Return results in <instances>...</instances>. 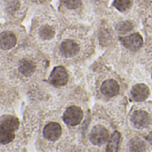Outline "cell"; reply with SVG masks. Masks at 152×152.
<instances>
[{
    "mask_svg": "<svg viewBox=\"0 0 152 152\" xmlns=\"http://www.w3.org/2000/svg\"><path fill=\"white\" fill-rule=\"evenodd\" d=\"M83 117V110L76 106L69 107L64 114V121L69 126H75L79 124Z\"/></svg>",
    "mask_w": 152,
    "mask_h": 152,
    "instance_id": "1",
    "label": "cell"
},
{
    "mask_svg": "<svg viewBox=\"0 0 152 152\" xmlns=\"http://www.w3.org/2000/svg\"><path fill=\"white\" fill-rule=\"evenodd\" d=\"M67 82H68V73L64 69V67L57 66L54 68V70L52 71L49 76V83L56 87H61L65 85Z\"/></svg>",
    "mask_w": 152,
    "mask_h": 152,
    "instance_id": "2",
    "label": "cell"
},
{
    "mask_svg": "<svg viewBox=\"0 0 152 152\" xmlns=\"http://www.w3.org/2000/svg\"><path fill=\"white\" fill-rule=\"evenodd\" d=\"M90 139L94 145H102L109 139L108 131L101 125H97L91 130Z\"/></svg>",
    "mask_w": 152,
    "mask_h": 152,
    "instance_id": "3",
    "label": "cell"
},
{
    "mask_svg": "<svg viewBox=\"0 0 152 152\" xmlns=\"http://www.w3.org/2000/svg\"><path fill=\"white\" fill-rule=\"evenodd\" d=\"M121 41L126 48L132 51L139 50L143 45V39L139 33H133L129 36L124 37L121 39Z\"/></svg>",
    "mask_w": 152,
    "mask_h": 152,
    "instance_id": "4",
    "label": "cell"
},
{
    "mask_svg": "<svg viewBox=\"0 0 152 152\" xmlns=\"http://www.w3.org/2000/svg\"><path fill=\"white\" fill-rule=\"evenodd\" d=\"M61 133H62V129L60 124L54 122L48 124L43 130L44 137L51 141H55L58 140V138L61 136Z\"/></svg>",
    "mask_w": 152,
    "mask_h": 152,
    "instance_id": "5",
    "label": "cell"
},
{
    "mask_svg": "<svg viewBox=\"0 0 152 152\" xmlns=\"http://www.w3.org/2000/svg\"><path fill=\"white\" fill-rule=\"evenodd\" d=\"M131 121L133 124V125L136 126L137 128H144L147 127L150 123V117L147 112L142 110H138L132 115Z\"/></svg>",
    "mask_w": 152,
    "mask_h": 152,
    "instance_id": "6",
    "label": "cell"
},
{
    "mask_svg": "<svg viewBox=\"0 0 152 152\" xmlns=\"http://www.w3.org/2000/svg\"><path fill=\"white\" fill-rule=\"evenodd\" d=\"M149 95V89L145 84H136L131 90V97L135 101H144Z\"/></svg>",
    "mask_w": 152,
    "mask_h": 152,
    "instance_id": "7",
    "label": "cell"
},
{
    "mask_svg": "<svg viewBox=\"0 0 152 152\" xmlns=\"http://www.w3.org/2000/svg\"><path fill=\"white\" fill-rule=\"evenodd\" d=\"M119 84L117 83V82H115V80H107L105 81L100 88L101 93L107 97V98H112L115 97V95H117L119 93Z\"/></svg>",
    "mask_w": 152,
    "mask_h": 152,
    "instance_id": "8",
    "label": "cell"
},
{
    "mask_svg": "<svg viewBox=\"0 0 152 152\" xmlns=\"http://www.w3.org/2000/svg\"><path fill=\"white\" fill-rule=\"evenodd\" d=\"M16 37L11 31H4L0 33V48L8 50L13 48L16 44Z\"/></svg>",
    "mask_w": 152,
    "mask_h": 152,
    "instance_id": "9",
    "label": "cell"
},
{
    "mask_svg": "<svg viewBox=\"0 0 152 152\" xmlns=\"http://www.w3.org/2000/svg\"><path fill=\"white\" fill-rule=\"evenodd\" d=\"M60 50L65 57H72L79 52L80 47L73 40L66 39L61 44Z\"/></svg>",
    "mask_w": 152,
    "mask_h": 152,
    "instance_id": "10",
    "label": "cell"
},
{
    "mask_svg": "<svg viewBox=\"0 0 152 152\" xmlns=\"http://www.w3.org/2000/svg\"><path fill=\"white\" fill-rule=\"evenodd\" d=\"M35 64L29 59H23L19 63V71L24 76H31L35 72Z\"/></svg>",
    "mask_w": 152,
    "mask_h": 152,
    "instance_id": "11",
    "label": "cell"
},
{
    "mask_svg": "<svg viewBox=\"0 0 152 152\" xmlns=\"http://www.w3.org/2000/svg\"><path fill=\"white\" fill-rule=\"evenodd\" d=\"M15 131L4 125H0V144H8L15 140Z\"/></svg>",
    "mask_w": 152,
    "mask_h": 152,
    "instance_id": "12",
    "label": "cell"
},
{
    "mask_svg": "<svg viewBox=\"0 0 152 152\" xmlns=\"http://www.w3.org/2000/svg\"><path fill=\"white\" fill-rule=\"evenodd\" d=\"M0 125H4L9 129L16 131L19 128L20 123L17 117L10 115H6L0 117Z\"/></svg>",
    "mask_w": 152,
    "mask_h": 152,
    "instance_id": "13",
    "label": "cell"
},
{
    "mask_svg": "<svg viewBox=\"0 0 152 152\" xmlns=\"http://www.w3.org/2000/svg\"><path fill=\"white\" fill-rule=\"evenodd\" d=\"M120 140H121L120 132H115L113 133V135L111 136L110 140H108L107 151H109V152L117 151L118 148H119V144H120Z\"/></svg>",
    "mask_w": 152,
    "mask_h": 152,
    "instance_id": "14",
    "label": "cell"
},
{
    "mask_svg": "<svg viewBox=\"0 0 152 152\" xmlns=\"http://www.w3.org/2000/svg\"><path fill=\"white\" fill-rule=\"evenodd\" d=\"M129 147L132 151H144L146 149L144 141L139 137L132 138L129 142Z\"/></svg>",
    "mask_w": 152,
    "mask_h": 152,
    "instance_id": "15",
    "label": "cell"
},
{
    "mask_svg": "<svg viewBox=\"0 0 152 152\" xmlns=\"http://www.w3.org/2000/svg\"><path fill=\"white\" fill-rule=\"evenodd\" d=\"M39 36L44 40H48L52 39L55 36V31L54 29L49 25L43 26L39 31Z\"/></svg>",
    "mask_w": 152,
    "mask_h": 152,
    "instance_id": "16",
    "label": "cell"
},
{
    "mask_svg": "<svg viewBox=\"0 0 152 152\" xmlns=\"http://www.w3.org/2000/svg\"><path fill=\"white\" fill-rule=\"evenodd\" d=\"M132 0H115L113 6L120 12H124L132 7Z\"/></svg>",
    "mask_w": 152,
    "mask_h": 152,
    "instance_id": "17",
    "label": "cell"
},
{
    "mask_svg": "<svg viewBox=\"0 0 152 152\" xmlns=\"http://www.w3.org/2000/svg\"><path fill=\"white\" fill-rule=\"evenodd\" d=\"M133 29V23L131 22H121L116 25V31L120 34H124Z\"/></svg>",
    "mask_w": 152,
    "mask_h": 152,
    "instance_id": "18",
    "label": "cell"
},
{
    "mask_svg": "<svg viewBox=\"0 0 152 152\" xmlns=\"http://www.w3.org/2000/svg\"><path fill=\"white\" fill-rule=\"evenodd\" d=\"M63 3L69 9H76L81 6L82 0H63Z\"/></svg>",
    "mask_w": 152,
    "mask_h": 152,
    "instance_id": "19",
    "label": "cell"
},
{
    "mask_svg": "<svg viewBox=\"0 0 152 152\" xmlns=\"http://www.w3.org/2000/svg\"><path fill=\"white\" fill-rule=\"evenodd\" d=\"M146 140H148V141L152 145V132H150L148 135H147V136H146Z\"/></svg>",
    "mask_w": 152,
    "mask_h": 152,
    "instance_id": "20",
    "label": "cell"
}]
</instances>
